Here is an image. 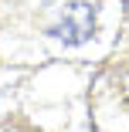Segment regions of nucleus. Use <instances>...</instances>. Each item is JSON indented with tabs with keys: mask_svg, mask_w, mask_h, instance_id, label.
<instances>
[{
	"mask_svg": "<svg viewBox=\"0 0 129 132\" xmlns=\"http://www.w3.org/2000/svg\"><path fill=\"white\" fill-rule=\"evenodd\" d=\"M48 34L61 41L65 47H78L85 41H92L95 34V10L92 4H82V0H75V4H65L55 17V24L48 27Z\"/></svg>",
	"mask_w": 129,
	"mask_h": 132,
	"instance_id": "obj_1",
	"label": "nucleus"
}]
</instances>
